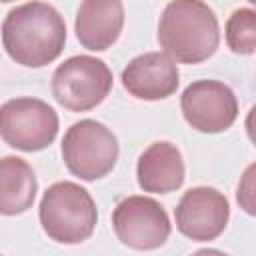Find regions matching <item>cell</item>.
I'll list each match as a JSON object with an SVG mask.
<instances>
[{
    "mask_svg": "<svg viewBox=\"0 0 256 256\" xmlns=\"http://www.w3.org/2000/svg\"><path fill=\"white\" fill-rule=\"evenodd\" d=\"M42 230L60 244H80L88 240L98 222L96 202L86 188L76 182L52 184L38 208Z\"/></svg>",
    "mask_w": 256,
    "mask_h": 256,
    "instance_id": "cell-3",
    "label": "cell"
},
{
    "mask_svg": "<svg viewBox=\"0 0 256 256\" xmlns=\"http://www.w3.org/2000/svg\"><path fill=\"white\" fill-rule=\"evenodd\" d=\"M186 122L204 134L228 130L238 116V100L230 86L220 80H196L180 96Z\"/></svg>",
    "mask_w": 256,
    "mask_h": 256,
    "instance_id": "cell-8",
    "label": "cell"
},
{
    "mask_svg": "<svg viewBox=\"0 0 256 256\" xmlns=\"http://www.w3.org/2000/svg\"><path fill=\"white\" fill-rule=\"evenodd\" d=\"M120 154L114 132L96 120L74 122L62 138V160L70 174L94 182L104 178L116 166Z\"/></svg>",
    "mask_w": 256,
    "mask_h": 256,
    "instance_id": "cell-4",
    "label": "cell"
},
{
    "mask_svg": "<svg viewBox=\"0 0 256 256\" xmlns=\"http://www.w3.org/2000/svg\"><path fill=\"white\" fill-rule=\"evenodd\" d=\"M112 228L118 240L134 250L160 248L170 236L166 210L148 196H128L112 212Z\"/></svg>",
    "mask_w": 256,
    "mask_h": 256,
    "instance_id": "cell-7",
    "label": "cell"
},
{
    "mask_svg": "<svg viewBox=\"0 0 256 256\" xmlns=\"http://www.w3.org/2000/svg\"><path fill=\"white\" fill-rule=\"evenodd\" d=\"M236 202L246 214L256 218V162L250 164L240 176L236 188Z\"/></svg>",
    "mask_w": 256,
    "mask_h": 256,
    "instance_id": "cell-15",
    "label": "cell"
},
{
    "mask_svg": "<svg viewBox=\"0 0 256 256\" xmlns=\"http://www.w3.org/2000/svg\"><path fill=\"white\" fill-rule=\"evenodd\" d=\"M248 2H250V4H254V6H256V0H248Z\"/></svg>",
    "mask_w": 256,
    "mask_h": 256,
    "instance_id": "cell-17",
    "label": "cell"
},
{
    "mask_svg": "<svg viewBox=\"0 0 256 256\" xmlns=\"http://www.w3.org/2000/svg\"><path fill=\"white\" fill-rule=\"evenodd\" d=\"M226 44L234 54L256 52V10L238 8L226 22Z\"/></svg>",
    "mask_w": 256,
    "mask_h": 256,
    "instance_id": "cell-14",
    "label": "cell"
},
{
    "mask_svg": "<svg viewBox=\"0 0 256 256\" xmlns=\"http://www.w3.org/2000/svg\"><path fill=\"white\" fill-rule=\"evenodd\" d=\"M180 74L166 52H146L132 58L122 70L124 90L138 100H162L176 92Z\"/></svg>",
    "mask_w": 256,
    "mask_h": 256,
    "instance_id": "cell-10",
    "label": "cell"
},
{
    "mask_svg": "<svg viewBox=\"0 0 256 256\" xmlns=\"http://www.w3.org/2000/svg\"><path fill=\"white\" fill-rule=\"evenodd\" d=\"M158 42L174 62L200 64L220 44L218 18L202 0H170L158 22Z\"/></svg>",
    "mask_w": 256,
    "mask_h": 256,
    "instance_id": "cell-2",
    "label": "cell"
},
{
    "mask_svg": "<svg viewBox=\"0 0 256 256\" xmlns=\"http://www.w3.org/2000/svg\"><path fill=\"white\" fill-rule=\"evenodd\" d=\"M0 132L8 146L22 152L48 148L58 134V114L38 98H12L0 108Z\"/></svg>",
    "mask_w": 256,
    "mask_h": 256,
    "instance_id": "cell-6",
    "label": "cell"
},
{
    "mask_svg": "<svg viewBox=\"0 0 256 256\" xmlns=\"http://www.w3.org/2000/svg\"><path fill=\"white\" fill-rule=\"evenodd\" d=\"M2 2H12V0H2Z\"/></svg>",
    "mask_w": 256,
    "mask_h": 256,
    "instance_id": "cell-18",
    "label": "cell"
},
{
    "mask_svg": "<svg viewBox=\"0 0 256 256\" xmlns=\"http://www.w3.org/2000/svg\"><path fill=\"white\" fill-rule=\"evenodd\" d=\"M110 68L94 56H72L52 74V96L70 112L96 108L112 90Z\"/></svg>",
    "mask_w": 256,
    "mask_h": 256,
    "instance_id": "cell-5",
    "label": "cell"
},
{
    "mask_svg": "<svg viewBox=\"0 0 256 256\" xmlns=\"http://www.w3.org/2000/svg\"><path fill=\"white\" fill-rule=\"evenodd\" d=\"M244 128H246V134L250 138V142L256 146V104L250 108V112L246 114V120H244Z\"/></svg>",
    "mask_w": 256,
    "mask_h": 256,
    "instance_id": "cell-16",
    "label": "cell"
},
{
    "mask_svg": "<svg viewBox=\"0 0 256 256\" xmlns=\"http://www.w3.org/2000/svg\"><path fill=\"white\" fill-rule=\"evenodd\" d=\"M176 228L190 240H216L230 218V206L222 192L210 186H196L182 194L176 210Z\"/></svg>",
    "mask_w": 256,
    "mask_h": 256,
    "instance_id": "cell-9",
    "label": "cell"
},
{
    "mask_svg": "<svg viewBox=\"0 0 256 256\" xmlns=\"http://www.w3.org/2000/svg\"><path fill=\"white\" fill-rule=\"evenodd\" d=\"M38 182L30 164L18 156H4L0 162V212L16 216L26 212L36 198Z\"/></svg>",
    "mask_w": 256,
    "mask_h": 256,
    "instance_id": "cell-13",
    "label": "cell"
},
{
    "mask_svg": "<svg viewBox=\"0 0 256 256\" xmlns=\"http://www.w3.org/2000/svg\"><path fill=\"white\" fill-rule=\"evenodd\" d=\"M6 54L26 68L54 62L66 44V22L48 2L32 0L12 8L2 22Z\"/></svg>",
    "mask_w": 256,
    "mask_h": 256,
    "instance_id": "cell-1",
    "label": "cell"
},
{
    "mask_svg": "<svg viewBox=\"0 0 256 256\" xmlns=\"http://www.w3.org/2000/svg\"><path fill=\"white\" fill-rule=\"evenodd\" d=\"M184 160L172 142H154L138 158L136 180L144 192L168 194L184 184Z\"/></svg>",
    "mask_w": 256,
    "mask_h": 256,
    "instance_id": "cell-12",
    "label": "cell"
},
{
    "mask_svg": "<svg viewBox=\"0 0 256 256\" xmlns=\"http://www.w3.org/2000/svg\"><path fill=\"white\" fill-rule=\"evenodd\" d=\"M124 26L122 0H82L74 30L80 44L88 50H108L120 36Z\"/></svg>",
    "mask_w": 256,
    "mask_h": 256,
    "instance_id": "cell-11",
    "label": "cell"
}]
</instances>
